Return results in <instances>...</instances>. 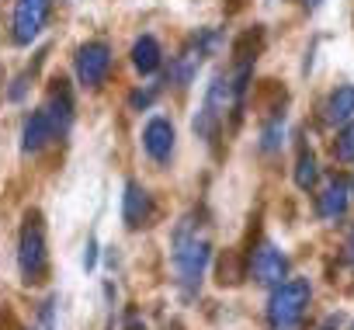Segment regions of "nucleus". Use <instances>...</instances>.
<instances>
[{
    "label": "nucleus",
    "instance_id": "nucleus-2",
    "mask_svg": "<svg viewBox=\"0 0 354 330\" xmlns=\"http://www.w3.org/2000/svg\"><path fill=\"white\" fill-rule=\"evenodd\" d=\"M309 299H313L309 278H288V282L274 285V292H271V299H268V323H271L274 330H292V327L302 320Z\"/></svg>",
    "mask_w": 354,
    "mask_h": 330
},
{
    "label": "nucleus",
    "instance_id": "nucleus-21",
    "mask_svg": "<svg viewBox=\"0 0 354 330\" xmlns=\"http://www.w3.org/2000/svg\"><path fill=\"white\" fill-rule=\"evenodd\" d=\"M94 264H97V240L87 237V247H84V271H94Z\"/></svg>",
    "mask_w": 354,
    "mask_h": 330
},
{
    "label": "nucleus",
    "instance_id": "nucleus-14",
    "mask_svg": "<svg viewBox=\"0 0 354 330\" xmlns=\"http://www.w3.org/2000/svg\"><path fill=\"white\" fill-rule=\"evenodd\" d=\"M160 63H163L160 42H156L153 35L136 39V46H132V66H136L142 77H149V73H156V70H160Z\"/></svg>",
    "mask_w": 354,
    "mask_h": 330
},
{
    "label": "nucleus",
    "instance_id": "nucleus-25",
    "mask_svg": "<svg viewBox=\"0 0 354 330\" xmlns=\"http://www.w3.org/2000/svg\"><path fill=\"white\" fill-rule=\"evenodd\" d=\"M319 4H323V0H302V8H309V11H316Z\"/></svg>",
    "mask_w": 354,
    "mask_h": 330
},
{
    "label": "nucleus",
    "instance_id": "nucleus-27",
    "mask_svg": "<svg viewBox=\"0 0 354 330\" xmlns=\"http://www.w3.org/2000/svg\"><path fill=\"white\" fill-rule=\"evenodd\" d=\"M264 4H271V0H264Z\"/></svg>",
    "mask_w": 354,
    "mask_h": 330
},
{
    "label": "nucleus",
    "instance_id": "nucleus-8",
    "mask_svg": "<svg viewBox=\"0 0 354 330\" xmlns=\"http://www.w3.org/2000/svg\"><path fill=\"white\" fill-rule=\"evenodd\" d=\"M351 202H354L351 185H347L344 178H330V185L323 188V195H319V202H316V212H319L326 223H337V219L347 216Z\"/></svg>",
    "mask_w": 354,
    "mask_h": 330
},
{
    "label": "nucleus",
    "instance_id": "nucleus-12",
    "mask_svg": "<svg viewBox=\"0 0 354 330\" xmlns=\"http://www.w3.org/2000/svg\"><path fill=\"white\" fill-rule=\"evenodd\" d=\"M323 122L326 125H347L354 122V87L340 84L330 91V98L323 101Z\"/></svg>",
    "mask_w": 354,
    "mask_h": 330
},
{
    "label": "nucleus",
    "instance_id": "nucleus-23",
    "mask_svg": "<svg viewBox=\"0 0 354 330\" xmlns=\"http://www.w3.org/2000/svg\"><path fill=\"white\" fill-rule=\"evenodd\" d=\"M344 261L347 264H354V233L347 237V244H344Z\"/></svg>",
    "mask_w": 354,
    "mask_h": 330
},
{
    "label": "nucleus",
    "instance_id": "nucleus-6",
    "mask_svg": "<svg viewBox=\"0 0 354 330\" xmlns=\"http://www.w3.org/2000/svg\"><path fill=\"white\" fill-rule=\"evenodd\" d=\"M250 275L261 285H281L288 278V257L274 244H261L250 257Z\"/></svg>",
    "mask_w": 354,
    "mask_h": 330
},
{
    "label": "nucleus",
    "instance_id": "nucleus-26",
    "mask_svg": "<svg viewBox=\"0 0 354 330\" xmlns=\"http://www.w3.org/2000/svg\"><path fill=\"white\" fill-rule=\"evenodd\" d=\"M351 195H354V181H351Z\"/></svg>",
    "mask_w": 354,
    "mask_h": 330
},
{
    "label": "nucleus",
    "instance_id": "nucleus-11",
    "mask_svg": "<svg viewBox=\"0 0 354 330\" xmlns=\"http://www.w3.org/2000/svg\"><path fill=\"white\" fill-rule=\"evenodd\" d=\"M205 56H209V53H205V46H202L198 35H195V39L185 46V53L170 63V77H167V80H174L177 87H188V84L198 77V66H202Z\"/></svg>",
    "mask_w": 354,
    "mask_h": 330
},
{
    "label": "nucleus",
    "instance_id": "nucleus-17",
    "mask_svg": "<svg viewBox=\"0 0 354 330\" xmlns=\"http://www.w3.org/2000/svg\"><path fill=\"white\" fill-rule=\"evenodd\" d=\"M240 278H243V264H240V257L233 250H226L219 257V285H236Z\"/></svg>",
    "mask_w": 354,
    "mask_h": 330
},
{
    "label": "nucleus",
    "instance_id": "nucleus-24",
    "mask_svg": "<svg viewBox=\"0 0 354 330\" xmlns=\"http://www.w3.org/2000/svg\"><path fill=\"white\" fill-rule=\"evenodd\" d=\"M125 330H146V327L139 323V316H136V313H129V320H125Z\"/></svg>",
    "mask_w": 354,
    "mask_h": 330
},
{
    "label": "nucleus",
    "instance_id": "nucleus-19",
    "mask_svg": "<svg viewBox=\"0 0 354 330\" xmlns=\"http://www.w3.org/2000/svg\"><path fill=\"white\" fill-rule=\"evenodd\" d=\"M35 330H56V299H46L39 309V327Z\"/></svg>",
    "mask_w": 354,
    "mask_h": 330
},
{
    "label": "nucleus",
    "instance_id": "nucleus-16",
    "mask_svg": "<svg viewBox=\"0 0 354 330\" xmlns=\"http://www.w3.org/2000/svg\"><path fill=\"white\" fill-rule=\"evenodd\" d=\"M281 143H285V122H281V115H274L264 129H261V153H278L281 149Z\"/></svg>",
    "mask_w": 354,
    "mask_h": 330
},
{
    "label": "nucleus",
    "instance_id": "nucleus-15",
    "mask_svg": "<svg viewBox=\"0 0 354 330\" xmlns=\"http://www.w3.org/2000/svg\"><path fill=\"white\" fill-rule=\"evenodd\" d=\"M316 178H319V167H316V156H313V149H299V160H295V188H302V192H313V185H316Z\"/></svg>",
    "mask_w": 354,
    "mask_h": 330
},
{
    "label": "nucleus",
    "instance_id": "nucleus-4",
    "mask_svg": "<svg viewBox=\"0 0 354 330\" xmlns=\"http://www.w3.org/2000/svg\"><path fill=\"white\" fill-rule=\"evenodd\" d=\"M53 0H18L15 4V42L18 46H32L39 39V32L46 28Z\"/></svg>",
    "mask_w": 354,
    "mask_h": 330
},
{
    "label": "nucleus",
    "instance_id": "nucleus-28",
    "mask_svg": "<svg viewBox=\"0 0 354 330\" xmlns=\"http://www.w3.org/2000/svg\"><path fill=\"white\" fill-rule=\"evenodd\" d=\"M351 330H354V323H351Z\"/></svg>",
    "mask_w": 354,
    "mask_h": 330
},
{
    "label": "nucleus",
    "instance_id": "nucleus-1",
    "mask_svg": "<svg viewBox=\"0 0 354 330\" xmlns=\"http://www.w3.org/2000/svg\"><path fill=\"white\" fill-rule=\"evenodd\" d=\"M212 261V244L205 233H198V223L195 216H185L174 230V268H177V278H181L185 288H198L205 268Z\"/></svg>",
    "mask_w": 354,
    "mask_h": 330
},
{
    "label": "nucleus",
    "instance_id": "nucleus-13",
    "mask_svg": "<svg viewBox=\"0 0 354 330\" xmlns=\"http://www.w3.org/2000/svg\"><path fill=\"white\" fill-rule=\"evenodd\" d=\"M42 108L49 111V118L56 125V136H63L70 129V122H73V94H70L66 80H56V87H53V94H49V101Z\"/></svg>",
    "mask_w": 354,
    "mask_h": 330
},
{
    "label": "nucleus",
    "instance_id": "nucleus-22",
    "mask_svg": "<svg viewBox=\"0 0 354 330\" xmlns=\"http://www.w3.org/2000/svg\"><path fill=\"white\" fill-rule=\"evenodd\" d=\"M25 94H28V77H18V80H15V87L8 91V98H11V101H21Z\"/></svg>",
    "mask_w": 354,
    "mask_h": 330
},
{
    "label": "nucleus",
    "instance_id": "nucleus-3",
    "mask_svg": "<svg viewBox=\"0 0 354 330\" xmlns=\"http://www.w3.org/2000/svg\"><path fill=\"white\" fill-rule=\"evenodd\" d=\"M18 268L25 282H39L46 271V230L42 219L35 212H28L25 226H21V240H18Z\"/></svg>",
    "mask_w": 354,
    "mask_h": 330
},
{
    "label": "nucleus",
    "instance_id": "nucleus-9",
    "mask_svg": "<svg viewBox=\"0 0 354 330\" xmlns=\"http://www.w3.org/2000/svg\"><path fill=\"white\" fill-rule=\"evenodd\" d=\"M142 149L156 163H167L170 153H174V125L167 118H149L146 129H142Z\"/></svg>",
    "mask_w": 354,
    "mask_h": 330
},
{
    "label": "nucleus",
    "instance_id": "nucleus-18",
    "mask_svg": "<svg viewBox=\"0 0 354 330\" xmlns=\"http://www.w3.org/2000/svg\"><path fill=\"white\" fill-rule=\"evenodd\" d=\"M333 156H337L340 163H351V160H354V122H347L344 132L337 136V143H333Z\"/></svg>",
    "mask_w": 354,
    "mask_h": 330
},
{
    "label": "nucleus",
    "instance_id": "nucleus-7",
    "mask_svg": "<svg viewBox=\"0 0 354 330\" xmlns=\"http://www.w3.org/2000/svg\"><path fill=\"white\" fill-rule=\"evenodd\" d=\"M122 219L129 230H139V226H149L153 219V199L149 192L139 185V181H125V195H122Z\"/></svg>",
    "mask_w": 354,
    "mask_h": 330
},
{
    "label": "nucleus",
    "instance_id": "nucleus-20",
    "mask_svg": "<svg viewBox=\"0 0 354 330\" xmlns=\"http://www.w3.org/2000/svg\"><path fill=\"white\" fill-rule=\"evenodd\" d=\"M153 98H156V87H146V91H132V98H129V108L142 111V108H149V104H153Z\"/></svg>",
    "mask_w": 354,
    "mask_h": 330
},
{
    "label": "nucleus",
    "instance_id": "nucleus-5",
    "mask_svg": "<svg viewBox=\"0 0 354 330\" xmlns=\"http://www.w3.org/2000/svg\"><path fill=\"white\" fill-rule=\"evenodd\" d=\"M108 70H111V46L108 42H87L77 49V77L84 87L104 84Z\"/></svg>",
    "mask_w": 354,
    "mask_h": 330
},
{
    "label": "nucleus",
    "instance_id": "nucleus-10",
    "mask_svg": "<svg viewBox=\"0 0 354 330\" xmlns=\"http://www.w3.org/2000/svg\"><path fill=\"white\" fill-rule=\"evenodd\" d=\"M53 139H56V125H53L49 111H46V108L32 111V115L25 118V132H21V149H25V153H39V149H46V146H49Z\"/></svg>",
    "mask_w": 354,
    "mask_h": 330
}]
</instances>
